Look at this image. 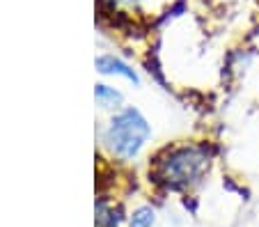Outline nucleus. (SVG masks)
Instances as JSON below:
<instances>
[{
    "instance_id": "f03ea898",
    "label": "nucleus",
    "mask_w": 259,
    "mask_h": 227,
    "mask_svg": "<svg viewBox=\"0 0 259 227\" xmlns=\"http://www.w3.org/2000/svg\"><path fill=\"white\" fill-rule=\"evenodd\" d=\"M152 135V126L142 117L140 110L124 108L117 117L110 122V128L106 133V140L119 158H133L138 156L145 143Z\"/></svg>"
},
{
    "instance_id": "0eeeda50",
    "label": "nucleus",
    "mask_w": 259,
    "mask_h": 227,
    "mask_svg": "<svg viewBox=\"0 0 259 227\" xmlns=\"http://www.w3.org/2000/svg\"><path fill=\"white\" fill-rule=\"evenodd\" d=\"M126 3H138V0H126Z\"/></svg>"
},
{
    "instance_id": "7ed1b4c3",
    "label": "nucleus",
    "mask_w": 259,
    "mask_h": 227,
    "mask_svg": "<svg viewBox=\"0 0 259 227\" xmlns=\"http://www.w3.org/2000/svg\"><path fill=\"white\" fill-rule=\"evenodd\" d=\"M97 67H99V71H103V74H119V76H124V78L138 83L136 71H133L128 64H124L122 60L113 58V55H103V58H99L97 60Z\"/></svg>"
},
{
    "instance_id": "39448f33",
    "label": "nucleus",
    "mask_w": 259,
    "mask_h": 227,
    "mask_svg": "<svg viewBox=\"0 0 259 227\" xmlns=\"http://www.w3.org/2000/svg\"><path fill=\"white\" fill-rule=\"evenodd\" d=\"M94 94H97V99L101 101L103 106H117L119 101H122V94H119L117 89L108 87V85H97Z\"/></svg>"
},
{
    "instance_id": "f257e3e1",
    "label": "nucleus",
    "mask_w": 259,
    "mask_h": 227,
    "mask_svg": "<svg viewBox=\"0 0 259 227\" xmlns=\"http://www.w3.org/2000/svg\"><path fill=\"white\" fill-rule=\"evenodd\" d=\"M211 149L206 145H181L165 149L154 161L152 177L167 191H186L206 172Z\"/></svg>"
},
{
    "instance_id": "20e7f679",
    "label": "nucleus",
    "mask_w": 259,
    "mask_h": 227,
    "mask_svg": "<svg viewBox=\"0 0 259 227\" xmlns=\"http://www.w3.org/2000/svg\"><path fill=\"white\" fill-rule=\"evenodd\" d=\"M156 225V211L152 207H138L136 211L131 213V220H128V227H154Z\"/></svg>"
},
{
    "instance_id": "423d86ee",
    "label": "nucleus",
    "mask_w": 259,
    "mask_h": 227,
    "mask_svg": "<svg viewBox=\"0 0 259 227\" xmlns=\"http://www.w3.org/2000/svg\"><path fill=\"white\" fill-rule=\"evenodd\" d=\"M97 227H117V216L106 204L97 207Z\"/></svg>"
}]
</instances>
